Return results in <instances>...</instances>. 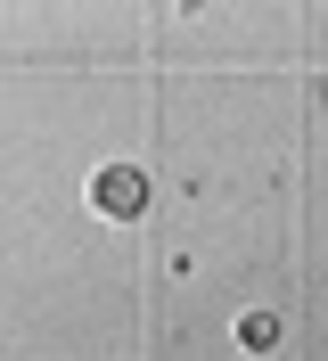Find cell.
I'll return each instance as SVG.
<instances>
[{
  "label": "cell",
  "mask_w": 328,
  "mask_h": 361,
  "mask_svg": "<svg viewBox=\"0 0 328 361\" xmlns=\"http://www.w3.org/2000/svg\"><path fill=\"white\" fill-rule=\"evenodd\" d=\"M90 205H99L107 222H140V214H148V173H140V164H107V173H90Z\"/></svg>",
  "instance_id": "1"
},
{
  "label": "cell",
  "mask_w": 328,
  "mask_h": 361,
  "mask_svg": "<svg viewBox=\"0 0 328 361\" xmlns=\"http://www.w3.org/2000/svg\"><path fill=\"white\" fill-rule=\"evenodd\" d=\"M238 345H246V353H271V345H279V320H271V312H246L238 320Z\"/></svg>",
  "instance_id": "2"
}]
</instances>
